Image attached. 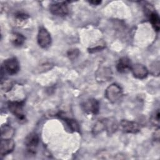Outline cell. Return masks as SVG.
Returning a JSON list of instances; mask_svg holds the SVG:
<instances>
[{
    "instance_id": "1",
    "label": "cell",
    "mask_w": 160,
    "mask_h": 160,
    "mask_svg": "<svg viewBox=\"0 0 160 160\" xmlns=\"http://www.w3.org/2000/svg\"><path fill=\"white\" fill-rule=\"evenodd\" d=\"M122 96V91L121 88L115 83L109 85L105 91V96L111 103L118 102L121 98Z\"/></svg>"
},
{
    "instance_id": "2",
    "label": "cell",
    "mask_w": 160,
    "mask_h": 160,
    "mask_svg": "<svg viewBox=\"0 0 160 160\" xmlns=\"http://www.w3.org/2000/svg\"><path fill=\"white\" fill-rule=\"evenodd\" d=\"M39 142V136L36 132L29 133L25 138L24 144L27 152L31 155H34Z\"/></svg>"
},
{
    "instance_id": "3",
    "label": "cell",
    "mask_w": 160,
    "mask_h": 160,
    "mask_svg": "<svg viewBox=\"0 0 160 160\" xmlns=\"http://www.w3.org/2000/svg\"><path fill=\"white\" fill-rule=\"evenodd\" d=\"M19 69V64L16 58H10L4 60L1 66L2 71H4V72L9 75L17 74Z\"/></svg>"
},
{
    "instance_id": "4",
    "label": "cell",
    "mask_w": 160,
    "mask_h": 160,
    "mask_svg": "<svg viewBox=\"0 0 160 160\" xmlns=\"http://www.w3.org/2000/svg\"><path fill=\"white\" fill-rule=\"evenodd\" d=\"M118 128L124 133L136 134L140 131V125L134 121L122 119L118 124Z\"/></svg>"
},
{
    "instance_id": "5",
    "label": "cell",
    "mask_w": 160,
    "mask_h": 160,
    "mask_svg": "<svg viewBox=\"0 0 160 160\" xmlns=\"http://www.w3.org/2000/svg\"><path fill=\"white\" fill-rule=\"evenodd\" d=\"M24 105L23 101H10L8 102V107L9 111L16 116L19 120L23 121L25 119L24 113Z\"/></svg>"
},
{
    "instance_id": "6",
    "label": "cell",
    "mask_w": 160,
    "mask_h": 160,
    "mask_svg": "<svg viewBox=\"0 0 160 160\" xmlns=\"http://www.w3.org/2000/svg\"><path fill=\"white\" fill-rule=\"evenodd\" d=\"M51 12L57 16H65L69 12V8L66 2H55L49 6Z\"/></svg>"
},
{
    "instance_id": "7",
    "label": "cell",
    "mask_w": 160,
    "mask_h": 160,
    "mask_svg": "<svg viewBox=\"0 0 160 160\" xmlns=\"http://www.w3.org/2000/svg\"><path fill=\"white\" fill-rule=\"evenodd\" d=\"M37 41L39 46L44 49L48 48L51 44V37L46 29L41 27L39 29Z\"/></svg>"
},
{
    "instance_id": "8",
    "label": "cell",
    "mask_w": 160,
    "mask_h": 160,
    "mask_svg": "<svg viewBox=\"0 0 160 160\" xmlns=\"http://www.w3.org/2000/svg\"><path fill=\"white\" fill-rule=\"evenodd\" d=\"M145 11L154 30L159 31L160 29V19L158 14L150 5L145 6Z\"/></svg>"
},
{
    "instance_id": "9",
    "label": "cell",
    "mask_w": 160,
    "mask_h": 160,
    "mask_svg": "<svg viewBox=\"0 0 160 160\" xmlns=\"http://www.w3.org/2000/svg\"><path fill=\"white\" fill-rule=\"evenodd\" d=\"M81 108L85 113L95 115L99 112V103L95 99H89L82 103Z\"/></svg>"
},
{
    "instance_id": "10",
    "label": "cell",
    "mask_w": 160,
    "mask_h": 160,
    "mask_svg": "<svg viewBox=\"0 0 160 160\" xmlns=\"http://www.w3.org/2000/svg\"><path fill=\"white\" fill-rule=\"evenodd\" d=\"M15 147V142L11 139H1L0 144V154L1 156H4L14 150Z\"/></svg>"
},
{
    "instance_id": "11",
    "label": "cell",
    "mask_w": 160,
    "mask_h": 160,
    "mask_svg": "<svg viewBox=\"0 0 160 160\" xmlns=\"http://www.w3.org/2000/svg\"><path fill=\"white\" fill-rule=\"evenodd\" d=\"M131 71L136 78L140 79H144L148 74V69L144 65L139 63L132 65Z\"/></svg>"
},
{
    "instance_id": "12",
    "label": "cell",
    "mask_w": 160,
    "mask_h": 160,
    "mask_svg": "<svg viewBox=\"0 0 160 160\" xmlns=\"http://www.w3.org/2000/svg\"><path fill=\"white\" fill-rule=\"evenodd\" d=\"M132 63L128 57L121 58L116 65V69L120 73H126L131 71Z\"/></svg>"
},
{
    "instance_id": "13",
    "label": "cell",
    "mask_w": 160,
    "mask_h": 160,
    "mask_svg": "<svg viewBox=\"0 0 160 160\" xmlns=\"http://www.w3.org/2000/svg\"><path fill=\"white\" fill-rule=\"evenodd\" d=\"M104 124V130L108 134H111L116 131L118 129V123L114 118H108L103 119Z\"/></svg>"
},
{
    "instance_id": "14",
    "label": "cell",
    "mask_w": 160,
    "mask_h": 160,
    "mask_svg": "<svg viewBox=\"0 0 160 160\" xmlns=\"http://www.w3.org/2000/svg\"><path fill=\"white\" fill-rule=\"evenodd\" d=\"M11 41L14 46L19 47L24 44L25 41V38L22 34L20 33L14 32L11 34Z\"/></svg>"
},
{
    "instance_id": "15",
    "label": "cell",
    "mask_w": 160,
    "mask_h": 160,
    "mask_svg": "<svg viewBox=\"0 0 160 160\" xmlns=\"http://www.w3.org/2000/svg\"><path fill=\"white\" fill-rule=\"evenodd\" d=\"M14 134V130L11 126L8 124L1 126V139H11Z\"/></svg>"
},
{
    "instance_id": "16",
    "label": "cell",
    "mask_w": 160,
    "mask_h": 160,
    "mask_svg": "<svg viewBox=\"0 0 160 160\" xmlns=\"http://www.w3.org/2000/svg\"><path fill=\"white\" fill-rule=\"evenodd\" d=\"M61 118L63 119V121H65L68 126L69 128V129L72 131H79V127L78 123L75 121L74 119L68 118L66 117H62L61 116Z\"/></svg>"
},
{
    "instance_id": "17",
    "label": "cell",
    "mask_w": 160,
    "mask_h": 160,
    "mask_svg": "<svg viewBox=\"0 0 160 160\" xmlns=\"http://www.w3.org/2000/svg\"><path fill=\"white\" fill-rule=\"evenodd\" d=\"M28 18V15L23 12H18L15 15V21L18 26H21L22 24H24L26 21H27Z\"/></svg>"
},
{
    "instance_id": "18",
    "label": "cell",
    "mask_w": 160,
    "mask_h": 160,
    "mask_svg": "<svg viewBox=\"0 0 160 160\" xmlns=\"http://www.w3.org/2000/svg\"><path fill=\"white\" fill-rule=\"evenodd\" d=\"M13 86L12 82L8 79H5L4 80H1V88L2 91L6 92L11 89V88Z\"/></svg>"
},
{
    "instance_id": "19",
    "label": "cell",
    "mask_w": 160,
    "mask_h": 160,
    "mask_svg": "<svg viewBox=\"0 0 160 160\" xmlns=\"http://www.w3.org/2000/svg\"><path fill=\"white\" fill-rule=\"evenodd\" d=\"M151 122L157 126H159V109H157L154 113L152 115L151 118Z\"/></svg>"
},
{
    "instance_id": "20",
    "label": "cell",
    "mask_w": 160,
    "mask_h": 160,
    "mask_svg": "<svg viewBox=\"0 0 160 160\" xmlns=\"http://www.w3.org/2000/svg\"><path fill=\"white\" fill-rule=\"evenodd\" d=\"M79 51L77 49H72L68 52V56L71 59H74L79 55Z\"/></svg>"
},
{
    "instance_id": "21",
    "label": "cell",
    "mask_w": 160,
    "mask_h": 160,
    "mask_svg": "<svg viewBox=\"0 0 160 160\" xmlns=\"http://www.w3.org/2000/svg\"><path fill=\"white\" fill-rule=\"evenodd\" d=\"M89 2L92 5L98 6L101 3V1H89Z\"/></svg>"
}]
</instances>
